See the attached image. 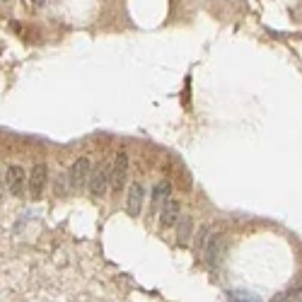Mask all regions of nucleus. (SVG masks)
<instances>
[{"label":"nucleus","instance_id":"nucleus-5","mask_svg":"<svg viewBox=\"0 0 302 302\" xmlns=\"http://www.w3.org/2000/svg\"><path fill=\"white\" fill-rule=\"evenodd\" d=\"M27 181H29V174L19 167V164H12L7 169V176H5V184H7V191L12 196H22L24 189H27Z\"/></svg>","mask_w":302,"mask_h":302},{"label":"nucleus","instance_id":"nucleus-4","mask_svg":"<svg viewBox=\"0 0 302 302\" xmlns=\"http://www.w3.org/2000/svg\"><path fill=\"white\" fill-rule=\"evenodd\" d=\"M48 184V167L46 164H34L32 172H29V181H27V189L32 198H41V193Z\"/></svg>","mask_w":302,"mask_h":302},{"label":"nucleus","instance_id":"nucleus-1","mask_svg":"<svg viewBox=\"0 0 302 302\" xmlns=\"http://www.w3.org/2000/svg\"><path fill=\"white\" fill-rule=\"evenodd\" d=\"M90 176H92V162H90V157H78L73 162L70 172H68V184H70V189H82L90 181Z\"/></svg>","mask_w":302,"mask_h":302},{"label":"nucleus","instance_id":"nucleus-7","mask_svg":"<svg viewBox=\"0 0 302 302\" xmlns=\"http://www.w3.org/2000/svg\"><path fill=\"white\" fill-rule=\"evenodd\" d=\"M179 213H181L179 201L169 198V201L162 206V210H159V225H162V227H174V225L179 223V218H181Z\"/></svg>","mask_w":302,"mask_h":302},{"label":"nucleus","instance_id":"nucleus-9","mask_svg":"<svg viewBox=\"0 0 302 302\" xmlns=\"http://www.w3.org/2000/svg\"><path fill=\"white\" fill-rule=\"evenodd\" d=\"M169 196H172V181L169 179H162L157 186L152 189V208L164 206L169 201Z\"/></svg>","mask_w":302,"mask_h":302},{"label":"nucleus","instance_id":"nucleus-3","mask_svg":"<svg viewBox=\"0 0 302 302\" xmlns=\"http://www.w3.org/2000/svg\"><path fill=\"white\" fill-rule=\"evenodd\" d=\"M109 184H112V167L109 164H102L90 176V193L95 198H102L107 193V189H109Z\"/></svg>","mask_w":302,"mask_h":302},{"label":"nucleus","instance_id":"nucleus-8","mask_svg":"<svg viewBox=\"0 0 302 302\" xmlns=\"http://www.w3.org/2000/svg\"><path fill=\"white\" fill-rule=\"evenodd\" d=\"M220 249H223V235H210L208 239L206 249H203V259H206L208 266H215L218 264V259H220Z\"/></svg>","mask_w":302,"mask_h":302},{"label":"nucleus","instance_id":"nucleus-10","mask_svg":"<svg viewBox=\"0 0 302 302\" xmlns=\"http://www.w3.org/2000/svg\"><path fill=\"white\" fill-rule=\"evenodd\" d=\"M191 237H193V220L191 218H181L179 225H176V242L184 247Z\"/></svg>","mask_w":302,"mask_h":302},{"label":"nucleus","instance_id":"nucleus-6","mask_svg":"<svg viewBox=\"0 0 302 302\" xmlns=\"http://www.w3.org/2000/svg\"><path fill=\"white\" fill-rule=\"evenodd\" d=\"M143 198H145V186L141 181H133L128 186V196H126V213L131 218H138L143 210Z\"/></svg>","mask_w":302,"mask_h":302},{"label":"nucleus","instance_id":"nucleus-2","mask_svg":"<svg viewBox=\"0 0 302 302\" xmlns=\"http://www.w3.org/2000/svg\"><path fill=\"white\" fill-rule=\"evenodd\" d=\"M128 179V152L126 150H119L116 152V159L112 164V191L114 193H121L124 186H126Z\"/></svg>","mask_w":302,"mask_h":302},{"label":"nucleus","instance_id":"nucleus-12","mask_svg":"<svg viewBox=\"0 0 302 302\" xmlns=\"http://www.w3.org/2000/svg\"><path fill=\"white\" fill-rule=\"evenodd\" d=\"M2 181H5V179H2V176H0V193H2Z\"/></svg>","mask_w":302,"mask_h":302},{"label":"nucleus","instance_id":"nucleus-11","mask_svg":"<svg viewBox=\"0 0 302 302\" xmlns=\"http://www.w3.org/2000/svg\"><path fill=\"white\" fill-rule=\"evenodd\" d=\"M210 235H213V232H210V227H208V225H201V227H198V235H196V247H198L201 252L206 249V244H208V239H210Z\"/></svg>","mask_w":302,"mask_h":302}]
</instances>
